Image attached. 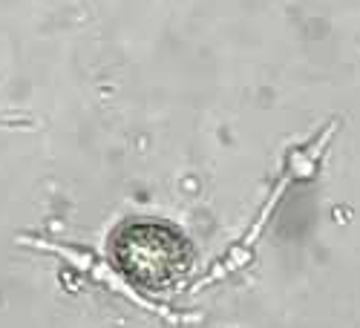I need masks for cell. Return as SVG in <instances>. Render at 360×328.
Listing matches in <instances>:
<instances>
[{
    "instance_id": "1",
    "label": "cell",
    "mask_w": 360,
    "mask_h": 328,
    "mask_svg": "<svg viewBox=\"0 0 360 328\" xmlns=\"http://www.w3.org/2000/svg\"><path fill=\"white\" fill-rule=\"evenodd\" d=\"M20 242L35 245V248H44V251H52V254H58V256H64V259H70L75 268H81V271H89V268H96V265H93V256H89V254H81V251H72V248H64V245H55V242H41V240H20Z\"/></svg>"
}]
</instances>
